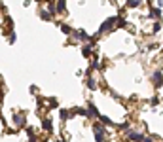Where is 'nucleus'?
<instances>
[{
	"mask_svg": "<svg viewBox=\"0 0 163 142\" xmlns=\"http://www.w3.org/2000/svg\"><path fill=\"white\" fill-rule=\"evenodd\" d=\"M93 133H95V135H93V138H95L97 142H103V140H106V138H108L106 129H104L101 123H95V125H93Z\"/></svg>",
	"mask_w": 163,
	"mask_h": 142,
	"instance_id": "nucleus-1",
	"label": "nucleus"
},
{
	"mask_svg": "<svg viewBox=\"0 0 163 142\" xmlns=\"http://www.w3.org/2000/svg\"><path fill=\"white\" fill-rule=\"evenodd\" d=\"M116 25H118V17H108L103 25H101V29H99V34H104V32H110Z\"/></svg>",
	"mask_w": 163,
	"mask_h": 142,
	"instance_id": "nucleus-2",
	"label": "nucleus"
},
{
	"mask_svg": "<svg viewBox=\"0 0 163 142\" xmlns=\"http://www.w3.org/2000/svg\"><path fill=\"white\" fill-rule=\"evenodd\" d=\"M152 82H154L156 87H161V85H163V70H161V68L154 70V74H152Z\"/></svg>",
	"mask_w": 163,
	"mask_h": 142,
	"instance_id": "nucleus-3",
	"label": "nucleus"
},
{
	"mask_svg": "<svg viewBox=\"0 0 163 142\" xmlns=\"http://www.w3.org/2000/svg\"><path fill=\"white\" fill-rule=\"evenodd\" d=\"M161 15H163V12H161L159 6H157V8H156V6L150 8V17H154V19H161Z\"/></svg>",
	"mask_w": 163,
	"mask_h": 142,
	"instance_id": "nucleus-4",
	"label": "nucleus"
},
{
	"mask_svg": "<svg viewBox=\"0 0 163 142\" xmlns=\"http://www.w3.org/2000/svg\"><path fill=\"white\" fill-rule=\"evenodd\" d=\"M13 123L17 127H23V125H25V116H23V114H13Z\"/></svg>",
	"mask_w": 163,
	"mask_h": 142,
	"instance_id": "nucleus-5",
	"label": "nucleus"
},
{
	"mask_svg": "<svg viewBox=\"0 0 163 142\" xmlns=\"http://www.w3.org/2000/svg\"><path fill=\"white\" fill-rule=\"evenodd\" d=\"M142 2H144V0H127V2H125V6H127L129 10H133V8H138Z\"/></svg>",
	"mask_w": 163,
	"mask_h": 142,
	"instance_id": "nucleus-6",
	"label": "nucleus"
},
{
	"mask_svg": "<svg viewBox=\"0 0 163 142\" xmlns=\"http://www.w3.org/2000/svg\"><path fill=\"white\" fill-rule=\"evenodd\" d=\"M85 85H87V89H93L95 91L97 89V82L91 78V74H87V80H85Z\"/></svg>",
	"mask_w": 163,
	"mask_h": 142,
	"instance_id": "nucleus-7",
	"label": "nucleus"
},
{
	"mask_svg": "<svg viewBox=\"0 0 163 142\" xmlns=\"http://www.w3.org/2000/svg\"><path fill=\"white\" fill-rule=\"evenodd\" d=\"M87 110H89V117H99V116H101L99 110H97V106H93L91 102L87 104Z\"/></svg>",
	"mask_w": 163,
	"mask_h": 142,
	"instance_id": "nucleus-8",
	"label": "nucleus"
},
{
	"mask_svg": "<svg viewBox=\"0 0 163 142\" xmlns=\"http://www.w3.org/2000/svg\"><path fill=\"white\" fill-rule=\"evenodd\" d=\"M91 51H93V42H89L87 45H84L82 53H84V57H91Z\"/></svg>",
	"mask_w": 163,
	"mask_h": 142,
	"instance_id": "nucleus-9",
	"label": "nucleus"
},
{
	"mask_svg": "<svg viewBox=\"0 0 163 142\" xmlns=\"http://www.w3.org/2000/svg\"><path fill=\"white\" fill-rule=\"evenodd\" d=\"M57 13H63L65 10H66V0H57Z\"/></svg>",
	"mask_w": 163,
	"mask_h": 142,
	"instance_id": "nucleus-10",
	"label": "nucleus"
},
{
	"mask_svg": "<svg viewBox=\"0 0 163 142\" xmlns=\"http://www.w3.org/2000/svg\"><path fill=\"white\" fill-rule=\"evenodd\" d=\"M59 117L65 121V120H68V117H72V112H68V110H59Z\"/></svg>",
	"mask_w": 163,
	"mask_h": 142,
	"instance_id": "nucleus-11",
	"label": "nucleus"
},
{
	"mask_svg": "<svg viewBox=\"0 0 163 142\" xmlns=\"http://www.w3.org/2000/svg\"><path fill=\"white\" fill-rule=\"evenodd\" d=\"M42 127H44V131H48V133H51V131H53V125H51V121H50V120H44V121H42Z\"/></svg>",
	"mask_w": 163,
	"mask_h": 142,
	"instance_id": "nucleus-12",
	"label": "nucleus"
},
{
	"mask_svg": "<svg viewBox=\"0 0 163 142\" xmlns=\"http://www.w3.org/2000/svg\"><path fill=\"white\" fill-rule=\"evenodd\" d=\"M159 31H161V21L156 19V21H154V27H152V32L156 34V32H159Z\"/></svg>",
	"mask_w": 163,
	"mask_h": 142,
	"instance_id": "nucleus-13",
	"label": "nucleus"
},
{
	"mask_svg": "<svg viewBox=\"0 0 163 142\" xmlns=\"http://www.w3.org/2000/svg\"><path fill=\"white\" fill-rule=\"evenodd\" d=\"M51 15H53V13H50V12H46V10H42V12H40V17H42L44 21H50V19H51Z\"/></svg>",
	"mask_w": 163,
	"mask_h": 142,
	"instance_id": "nucleus-14",
	"label": "nucleus"
},
{
	"mask_svg": "<svg viewBox=\"0 0 163 142\" xmlns=\"http://www.w3.org/2000/svg\"><path fill=\"white\" fill-rule=\"evenodd\" d=\"M59 29H61L65 34H72V29L68 27V25H63V23H61V25H59Z\"/></svg>",
	"mask_w": 163,
	"mask_h": 142,
	"instance_id": "nucleus-15",
	"label": "nucleus"
},
{
	"mask_svg": "<svg viewBox=\"0 0 163 142\" xmlns=\"http://www.w3.org/2000/svg\"><path fill=\"white\" fill-rule=\"evenodd\" d=\"M99 120H101L104 125H114V123H112V120H110V117H106V116H99Z\"/></svg>",
	"mask_w": 163,
	"mask_h": 142,
	"instance_id": "nucleus-16",
	"label": "nucleus"
},
{
	"mask_svg": "<svg viewBox=\"0 0 163 142\" xmlns=\"http://www.w3.org/2000/svg\"><path fill=\"white\" fill-rule=\"evenodd\" d=\"M150 104H152V106H157V104H159V97H157V95H154V97L150 99Z\"/></svg>",
	"mask_w": 163,
	"mask_h": 142,
	"instance_id": "nucleus-17",
	"label": "nucleus"
},
{
	"mask_svg": "<svg viewBox=\"0 0 163 142\" xmlns=\"http://www.w3.org/2000/svg\"><path fill=\"white\" fill-rule=\"evenodd\" d=\"M10 42H12V44L15 42V32H12V34H10Z\"/></svg>",
	"mask_w": 163,
	"mask_h": 142,
	"instance_id": "nucleus-18",
	"label": "nucleus"
},
{
	"mask_svg": "<svg viewBox=\"0 0 163 142\" xmlns=\"http://www.w3.org/2000/svg\"><path fill=\"white\" fill-rule=\"evenodd\" d=\"M157 6H159V8H163V0H157Z\"/></svg>",
	"mask_w": 163,
	"mask_h": 142,
	"instance_id": "nucleus-19",
	"label": "nucleus"
}]
</instances>
